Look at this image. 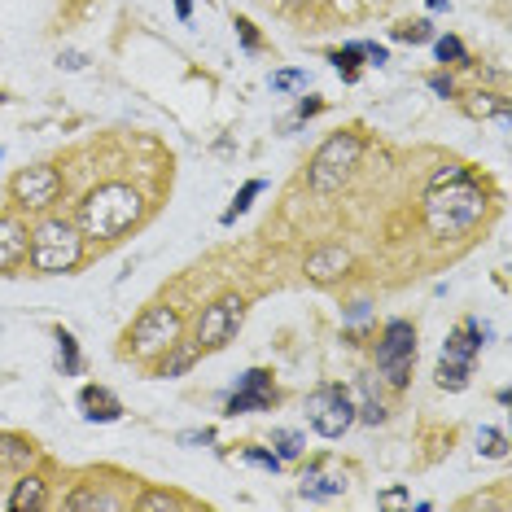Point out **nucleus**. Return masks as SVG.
I'll list each match as a JSON object with an SVG mask.
<instances>
[{"label":"nucleus","instance_id":"nucleus-1","mask_svg":"<svg viewBox=\"0 0 512 512\" xmlns=\"http://www.w3.org/2000/svg\"><path fill=\"white\" fill-rule=\"evenodd\" d=\"M486 215V193L473 184V176L464 167L438 171L425 197V224L434 237H460L469 232L477 219Z\"/></svg>","mask_w":512,"mask_h":512},{"label":"nucleus","instance_id":"nucleus-2","mask_svg":"<svg viewBox=\"0 0 512 512\" xmlns=\"http://www.w3.org/2000/svg\"><path fill=\"white\" fill-rule=\"evenodd\" d=\"M141 211H145V202L132 184H101V189H92L79 202V228H84V237L110 241L132 228L141 219Z\"/></svg>","mask_w":512,"mask_h":512},{"label":"nucleus","instance_id":"nucleus-3","mask_svg":"<svg viewBox=\"0 0 512 512\" xmlns=\"http://www.w3.org/2000/svg\"><path fill=\"white\" fill-rule=\"evenodd\" d=\"M84 254V237H79L75 224L66 219H44V224L31 232V246H27V259L40 276H62L71 272Z\"/></svg>","mask_w":512,"mask_h":512},{"label":"nucleus","instance_id":"nucleus-4","mask_svg":"<svg viewBox=\"0 0 512 512\" xmlns=\"http://www.w3.org/2000/svg\"><path fill=\"white\" fill-rule=\"evenodd\" d=\"M359 154H364V141H359L355 132H337L329 136L320 149H316V158H311V189L316 193H337L346 180H351V171L359 167Z\"/></svg>","mask_w":512,"mask_h":512},{"label":"nucleus","instance_id":"nucleus-5","mask_svg":"<svg viewBox=\"0 0 512 512\" xmlns=\"http://www.w3.org/2000/svg\"><path fill=\"white\" fill-rule=\"evenodd\" d=\"M307 421L320 438H342L355 425V403L342 386H320L307 399Z\"/></svg>","mask_w":512,"mask_h":512},{"label":"nucleus","instance_id":"nucleus-6","mask_svg":"<svg viewBox=\"0 0 512 512\" xmlns=\"http://www.w3.org/2000/svg\"><path fill=\"white\" fill-rule=\"evenodd\" d=\"M241 316H246V302H241L237 294L215 298L211 307L202 311V320H197V342L193 346L197 351H224L241 329Z\"/></svg>","mask_w":512,"mask_h":512},{"label":"nucleus","instance_id":"nucleus-7","mask_svg":"<svg viewBox=\"0 0 512 512\" xmlns=\"http://www.w3.org/2000/svg\"><path fill=\"white\" fill-rule=\"evenodd\" d=\"M377 364H381V372L390 377L394 390L407 386V377H412V364H416V329H412L407 320H390V324H386V333H381Z\"/></svg>","mask_w":512,"mask_h":512},{"label":"nucleus","instance_id":"nucleus-8","mask_svg":"<svg viewBox=\"0 0 512 512\" xmlns=\"http://www.w3.org/2000/svg\"><path fill=\"white\" fill-rule=\"evenodd\" d=\"M176 337H180V311H171V307H149V311H141V320L132 324L127 342H132V351L141 355V359H149V355L167 351Z\"/></svg>","mask_w":512,"mask_h":512},{"label":"nucleus","instance_id":"nucleus-9","mask_svg":"<svg viewBox=\"0 0 512 512\" xmlns=\"http://www.w3.org/2000/svg\"><path fill=\"white\" fill-rule=\"evenodd\" d=\"M57 193H62V171H57V167H27L14 180V197H18L22 206H31V211H44V206H53Z\"/></svg>","mask_w":512,"mask_h":512},{"label":"nucleus","instance_id":"nucleus-10","mask_svg":"<svg viewBox=\"0 0 512 512\" xmlns=\"http://www.w3.org/2000/svg\"><path fill=\"white\" fill-rule=\"evenodd\" d=\"M272 403H276L272 377H267L263 368H250L246 377H241V390L228 399V412H232V416H237V412H267Z\"/></svg>","mask_w":512,"mask_h":512},{"label":"nucleus","instance_id":"nucleus-11","mask_svg":"<svg viewBox=\"0 0 512 512\" xmlns=\"http://www.w3.org/2000/svg\"><path fill=\"white\" fill-rule=\"evenodd\" d=\"M27 246H31V232L9 215L0 219V272H18L27 263Z\"/></svg>","mask_w":512,"mask_h":512},{"label":"nucleus","instance_id":"nucleus-12","mask_svg":"<svg viewBox=\"0 0 512 512\" xmlns=\"http://www.w3.org/2000/svg\"><path fill=\"white\" fill-rule=\"evenodd\" d=\"M351 272V254H346L342 246H324V250H316L307 259V276L316 285H329V281H337V276H346Z\"/></svg>","mask_w":512,"mask_h":512},{"label":"nucleus","instance_id":"nucleus-13","mask_svg":"<svg viewBox=\"0 0 512 512\" xmlns=\"http://www.w3.org/2000/svg\"><path fill=\"white\" fill-rule=\"evenodd\" d=\"M79 403H84L88 421H119V416H123V403L114 399L106 386H88L84 394H79Z\"/></svg>","mask_w":512,"mask_h":512},{"label":"nucleus","instance_id":"nucleus-14","mask_svg":"<svg viewBox=\"0 0 512 512\" xmlns=\"http://www.w3.org/2000/svg\"><path fill=\"white\" fill-rule=\"evenodd\" d=\"M342 491H346V473H324L320 464H311V469L302 473V495L329 499V495H342Z\"/></svg>","mask_w":512,"mask_h":512},{"label":"nucleus","instance_id":"nucleus-15","mask_svg":"<svg viewBox=\"0 0 512 512\" xmlns=\"http://www.w3.org/2000/svg\"><path fill=\"white\" fill-rule=\"evenodd\" d=\"M49 504V491H44L40 477H22V482L14 486V495H9V508L14 512H36Z\"/></svg>","mask_w":512,"mask_h":512},{"label":"nucleus","instance_id":"nucleus-16","mask_svg":"<svg viewBox=\"0 0 512 512\" xmlns=\"http://www.w3.org/2000/svg\"><path fill=\"white\" fill-rule=\"evenodd\" d=\"M31 456H36V447H31L27 438L0 434V469H27Z\"/></svg>","mask_w":512,"mask_h":512},{"label":"nucleus","instance_id":"nucleus-17","mask_svg":"<svg viewBox=\"0 0 512 512\" xmlns=\"http://www.w3.org/2000/svg\"><path fill=\"white\" fill-rule=\"evenodd\" d=\"M167 351H171V359L162 364V377H180V372H189V368H193V359L202 355L197 346H184V342H171Z\"/></svg>","mask_w":512,"mask_h":512},{"label":"nucleus","instance_id":"nucleus-18","mask_svg":"<svg viewBox=\"0 0 512 512\" xmlns=\"http://www.w3.org/2000/svg\"><path fill=\"white\" fill-rule=\"evenodd\" d=\"M71 508L75 512H84V508H106V512H114V508H119V499L106 495V491H97V486H84V491L71 495Z\"/></svg>","mask_w":512,"mask_h":512},{"label":"nucleus","instance_id":"nucleus-19","mask_svg":"<svg viewBox=\"0 0 512 512\" xmlns=\"http://www.w3.org/2000/svg\"><path fill=\"white\" fill-rule=\"evenodd\" d=\"M477 451H482V456H491V460H504V456H508L504 429H491V425H486L482 434H477Z\"/></svg>","mask_w":512,"mask_h":512},{"label":"nucleus","instance_id":"nucleus-20","mask_svg":"<svg viewBox=\"0 0 512 512\" xmlns=\"http://www.w3.org/2000/svg\"><path fill=\"white\" fill-rule=\"evenodd\" d=\"M438 386H442V390H464V386H469V368L438 359Z\"/></svg>","mask_w":512,"mask_h":512},{"label":"nucleus","instance_id":"nucleus-21","mask_svg":"<svg viewBox=\"0 0 512 512\" xmlns=\"http://www.w3.org/2000/svg\"><path fill=\"white\" fill-rule=\"evenodd\" d=\"M57 364L71 372V377H75L79 368H84V364H79V346H75V337H71V333H57Z\"/></svg>","mask_w":512,"mask_h":512},{"label":"nucleus","instance_id":"nucleus-22","mask_svg":"<svg viewBox=\"0 0 512 512\" xmlns=\"http://www.w3.org/2000/svg\"><path fill=\"white\" fill-rule=\"evenodd\" d=\"M259 193H263V180H250L246 189L237 193V202H232L228 211H224V224H232V219H237V215H246V211H250V202H254V197H259Z\"/></svg>","mask_w":512,"mask_h":512},{"label":"nucleus","instance_id":"nucleus-23","mask_svg":"<svg viewBox=\"0 0 512 512\" xmlns=\"http://www.w3.org/2000/svg\"><path fill=\"white\" fill-rule=\"evenodd\" d=\"M272 442H276V456H281V460L302 456V434H294V429H276Z\"/></svg>","mask_w":512,"mask_h":512},{"label":"nucleus","instance_id":"nucleus-24","mask_svg":"<svg viewBox=\"0 0 512 512\" xmlns=\"http://www.w3.org/2000/svg\"><path fill=\"white\" fill-rule=\"evenodd\" d=\"M359 57H364V44H346V49L342 53H333V66H337V71H342L346 79H351V84H355V62H359Z\"/></svg>","mask_w":512,"mask_h":512},{"label":"nucleus","instance_id":"nucleus-25","mask_svg":"<svg viewBox=\"0 0 512 512\" xmlns=\"http://www.w3.org/2000/svg\"><path fill=\"white\" fill-rule=\"evenodd\" d=\"M438 62H451V66H469V53H464V44L456 36H442L438 40Z\"/></svg>","mask_w":512,"mask_h":512},{"label":"nucleus","instance_id":"nucleus-26","mask_svg":"<svg viewBox=\"0 0 512 512\" xmlns=\"http://www.w3.org/2000/svg\"><path fill=\"white\" fill-rule=\"evenodd\" d=\"M355 421H364V425H381V421H386V407H381L377 399H364V407H355Z\"/></svg>","mask_w":512,"mask_h":512},{"label":"nucleus","instance_id":"nucleus-27","mask_svg":"<svg viewBox=\"0 0 512 512\" xmlns=\"http://www.w3.org/2000/svg\"><path fill=\"white\" fill-rule=\"evenodd\" d=\"M394 36H399L403 44H425L429 40V22H407V27H399Z\"/></svg>","mask_w":512,"mask_h":512},{"label":"nucleus","instance_id":"nucleus-28","mask_svg":"<svg viewBox=\"0 0 512 512\" xmlns=\"http://www.w3.org/2000/svg\"><path fill=\"white\" fill-rule=\"evenodd\" d=\"M302 84V71H281V75H272V88H298Z\"/></svg>","mask_w":512,"mask_h":512},{"label":"nucleus","instance_id":"nucleus-29","mask_svg":"<svg viewBox=\"0 0 512 512\" xmlns=\"http://www.w3.org/2000/svg\"><path fill=\"white\" fill-rule=\"evenodd\" d=\"M141 508H145V512H154V508H180V504H176L171 495H145V499H141Z\"/></svg>","mask_w":512,"mask_h":512},{"label":"nucleus","instance_id":"nucleus-30","mask_svg":"<svg viewBox=\"0 0 512 512\" xmlns=\"http://www.w3.org/2000/svg\"><path fill=\"white\" fill-rule=\"evenodd\" d=\"M237 31H241V40H246V49H259V36H254V22L250 18H237Z\"/></svg>","mask_w":512,"mask_h":512},{"label":"nucleus","instance_id":"nucleus-31","mask_svg":"<svg viewBox=\"0 0 512 512\" xmlns=\"http://www.w3.org/2000/svg\"><path fill=\"white\" fill-rule=\"evenodd\" d=\"M429 88H434L438 97H456V84H451L447 75H434V79H429Z\"/></svg>","mask_w":512,"mask_h":512},{"label":"nucleus","instance_id":"nucleus-32","mask_svg":"<svg viewBox=\"0 0 512 512\" xmlns=\"http://www.w3.org/2000/svg\"><path fill=\"white\" fill-rule=\"evenodd\" d=\"M250 460H254V464H263V469H272V473L281 469V456H267V451H250Z\"/></svg>","mask_w":512,"mask_h":512},{"label":"nucleus","instance_id":"nucleus-33","mask_svg":"<svg viewBox=\"0 0 512 512\" xmlns=\"http://www.w3.org/2000/svg\"><path fill=\"white\" fill-rule=\"evenodd\" d=\"M364 57H372V62H377V66H381V62H386V57H390V53H386V49H381V44H364Z\"/></svg>","mask_w":512,"mask_h":512},{"label":"nucleus","instance_id":"nucleus-34","mask_svg":"<svg viewBox=\"0 0 512 512\" xmlns=\"http://www.w3.org/2000/svg\"><path fill=\"white\" fill-rule=\"evenodd\" d=\"M176 14H180V18H189V14H193V0H176Z\"/></svg>","mask_w":512,"mask_h":512}]
</instances>
